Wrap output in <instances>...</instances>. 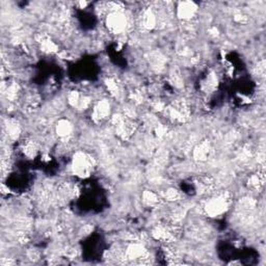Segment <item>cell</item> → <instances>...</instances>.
Returning <instances> with one entry per match:
<instances>
[{"mask_svg": "<svg viewBox=\"0 0 266 266\" xmlns=\"http://www.w3.org/2000/svg\"><path fill=\"white\" fill-rule=\"evenodd\" d=\"M95 166L94 158L85 152H77L72 160V172L79 178H88Z\"/></svg>", "mask_w": 266, "mask_h": 266, "instance_id": "cell-1", "label": "cell"}, {"mask_svg": "<svg viewBox=\"0 0 266 266\" xmlns=\"http://www.w3.org/2000/svg\"><path fill=\"white\" fill-rule=\"evenodd\" d=\"M105 24L111 34L120 35L126 30L128 26V19L126 15L122 12V9H119V11L108 13L105 18Z\"/></svg>", "mask_w": 266, "mask_h": 266, "instance_id": "cell-2", "label": "cell"}, {"mask_svg": "<svg viewBox=\"0 0 266 266\" xmlns=\"http://www.w3.org/2000/svg\"><path fill=\"white\" fill-rule=\"evenodd\" d=\"M228 207V198L226 196H222V194H220V196H216L209 199L205 204L204 209H205L207 216H209L210 218H218L226 212Z\"/></svg>", "mask_w": 266, "mask_h": 266, "instance_id": "cell-3", "label": "cell"}, {"mask_svg": "<svg viewBox=\"0 0 266 266\" xmlns=\"http://www.w3.org/2000/svg\"><path fill=\"white\" fill-rule=\"evenodd\" d=\"M198 12V5L192 1H183L177 6V17L183 22H189L196 16Z\"/></svg>", "mask_w": 266, "mask_h": 266, "instance_id": "cell-4", "label": "cell"}, {"mask_svg": "<svg viewBox=\"0 0 266 266\" xmlns=\"http://www.w3.org/2000/svg\"><path fill=\"white\" fill-rule=\"evenodd\" d=\"M109 116H110V103L106 99L99 101L94 106L93 112H91V117H93V120L95 122L104 121Z\"/></svg>", "mask_w": 266, "mask_h": 266, "instance_id": "cell-5", "label": "cell"}, {"mask_svg": "<svg viewBox=\"0 0 266 266\" xmlns=\"http://www.w3.org/2000/svg\"><path fill=\"white\" fill-rule=\"evenodd\" d=\"M158 16L151 8H147L140 15V25L146 30H152L156 28L158 23Z\"/></svg>", "mask_w": 266, "mask_h": 266, "instance_id": "cell-6", "label": "cell"}, {"mask_svg": "<svg viewBox=\"0 0 266 266\" xmlns=\"http://www.w3.org/2000/svg\"><path fill=\"white\" fill-rule=\"evenodd\" d=\"M146 253L147 252L144 245L139 242H134L131 243L127 248L125 252V257L130 260H140L142 258H145Z\"/></svg>", "mask_w": 266, "mask_h": 266, "instance_id": "cell-7", "label": "cell"}, {"mask_svg": "<svg viewBox=\"0 0 266 266\" xmlns=\"http://www.w3.org/2000/svg\"><path fill=\"white\" fill-rule=\"evenodd\" d=\"M55 130H56V134L60 138H69L71 135H72L73 126L70 123V121L60 120L56 124Z\"/></svg>", "mask_w": 266, "mask_h": 266, "instance_id": "cell-8", "label": "cell"}, {"mask_svg": "<svg viewBox=\"0 0 266 266\" xmlns=\"http://www.w3.org/2000/svg\"><path fill=\"white\" fill-rule=\"evenodd\" d=\"M209 152H210L209 145L207 144V142H202V144L198 145L196 148H194L193 157L197 160L204 161V160H206L207 157L209 156Z\"/></svg>", "mask_w": 266, "mask_h": 266, "instance_id": "cell-9", "label": "cell"}, {"mask_svg": "<svg viewBox=\"0 0 266 266\" xmlns=\"http://www.w3.org/2000/svg\"><path fill=\"white\" fill-rule=\"evenodd\" d=\"M142 202H144L147 206H155L159 203V197L155 192L151 190H145V192L142 193Z\"/></svg>", "mask_w": 266, "mask_h": 266, "instance_id": "cell-10", "label": "cell"}, {"mask_svg": "<svg viewBox=\"0 0 266 266\" xmlns=\"http://www.w3.org/2000/svg\"><path fill=\"white\" fill-rule=\"evenodd\" d=\"M179 197H180L179 192L176 189H174V188H169L165 193V199H167L170 202L177 201L179 199Z\"/></svg>", "mask_w": 266, "mask_h": 266, "instance_id": "cell-11", "label": "cell"}]
</instances>
